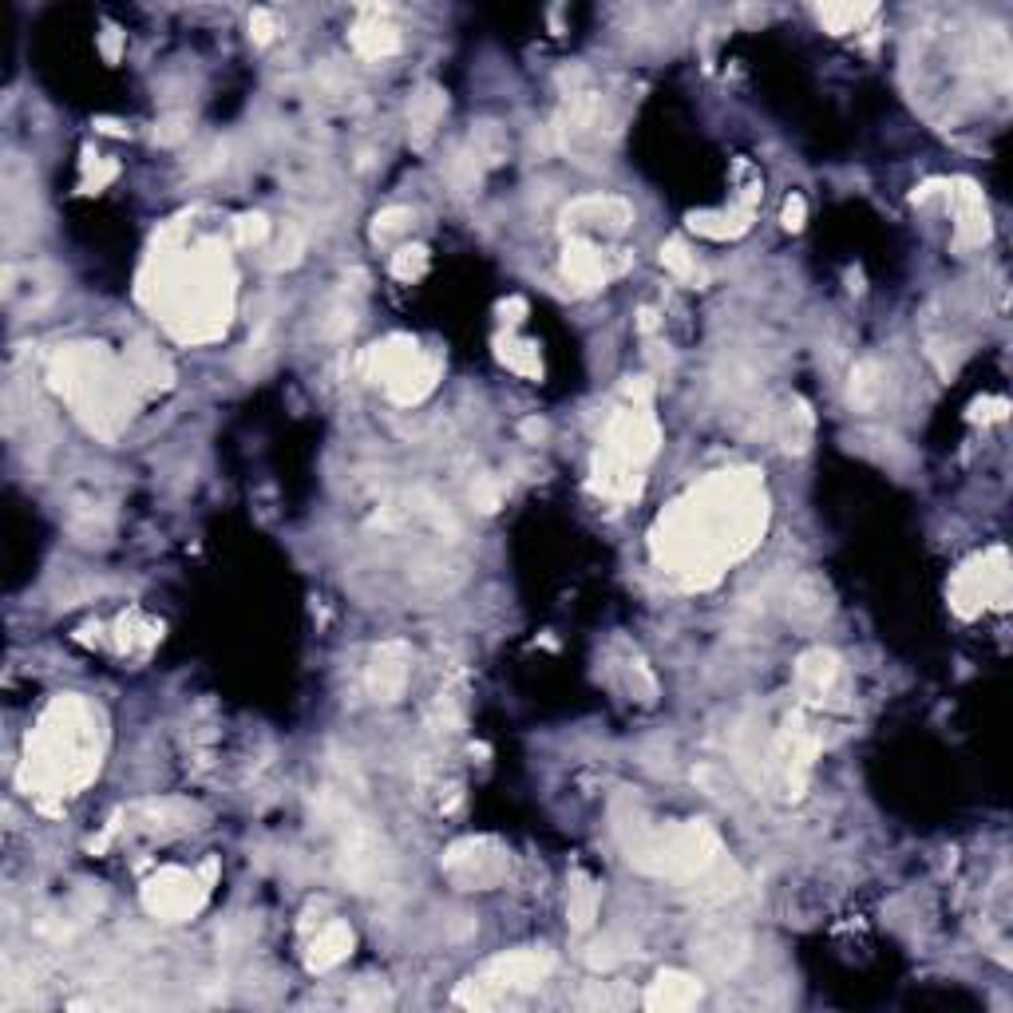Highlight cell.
<instances>
[{
    "mask_svg": "<svg viewBox=\"0 0 1013 1013\" xmlns=\"http://www.w3.org/2000/svg\"><path fill=\"white\" fill-rule=\"evenodd\" d=\"M214 872H219V863L210 859L207 867H202L199 875L190 872H159L147 887H143V907H147V915H155V919L162 922H182L190 919L194 910L207 903V890L210 883H214Z\"/></svg>",
    "mask_w": 1013,
    "mask_h": 1013,
    "instance_id": "10",
    "label": "cell"
},
{
    "mask_svg": "<svg viewBox=\"0 0 1013 1013\" xmlns=\"http://www.w3.org/2000/svg\"><path fill=\"white\" fill-rule=\"evenodd\" d=\"M52 389L72 404L87 432L99 440H115L119 428L131 420V389L127 372L99 345H67L48 365Z\"/></svg>",
    "mask_w": 1013,
    "mask_h": 1013,
    "instance_id": "4",
    "label": "cell"
},
{
    "mask_svg": "<svg viewBox=\"0 0 1013 1013\" xmlns=\"http://www.w3.org/2000/svg\"><path fill=\"white\" fill-rule=\"evenodd\" d=\"M523 436H527V440H542V436H547V424H542V420H523Z\"/></svg>",
    "mask_w": 1013,
    "mask_h": 1013,
    "instance_id": "39",
    "label": "cell"
},
{
    "mask_svg": "<svg viewBox=\"0 0 1013 1013\" xmlns=\"http://www.w3.org/2000/svg\"><path fill=\"white\" fill-rule=\"evenodd\" d=\"M562 274H567L570 285H578V289H598V285H606V277H610L606 254L598 246H590V242H582V238H574V242H567V254H562Z\"/></svg>",
    "mask_w": 1013,
    "mask_h": 1013,
    "instance_id": "19",
    "label": "cell"
},
{
    "mask_svg": "<svg viewBox=\"0 0 1013 1013\" xmlns=\"http://www.w3.org/2000/svg\"><path fill=\"white\" fill-rule=\"evenodd\" d=\"M302 242H305L302 230H289V238H285L282 246H277V257L270 265H274V270H282V265H294L297 257H302Z\"/></svg>",
    "mask_w": 1013,
    "mask_h": 1013,
    "instance_id": "34",
    "label": "cell"
},
{
    "mask_svg": "<svg viewBox=\"0 0 1013 1013\" xmlns=\"http://www.w3.org/2000/svg\"><path fill=\"white\" fill-rule=\"evenodd\" d=\"M250 32H254V40H257V44H265V40L274 36V17H270V12H262V9H257L254 17H250Z\"/></svg>",
    "mask_w": 1013,
    "mask_h": 1013,
    "instance_id": "36",
    "label": "cell"
},
{
    "mask_svg": "<svg viewBox=\"0 0 1013 1013\" xmlns=\"http://www.w3.org/2000/svg\"><path fill=\"white\" fill-rule=\"evenodd\" d=\"M104 52H107V56H112V60L119 56V32H115V29L104 36Z\"/></svg>",
    "mask_w": 1013,
    "mask_h": 1013,
    "instance_id": "41",
    "label": "cell"
},
{
    "mask_svg": "<svg viewBox=\"0 0 1013 1013\" xmlns=\"http://www.w3.org/2000/svg\"><path fill=\"white\" fill-rule=\"evenodd\" d=\"M444 875L464 890H487L507 879V852L495 840H460L447 847Z\"/></svg>",
    "mask_w": 1013,
    "mask_h": 1013,
    "instance_id": "11",
    "label": "cell"
},
{
    "mask_svg": "<svg viewBox=\"0 0 1013 1013\" xmlns=\"http://www.w3.org/2000/svg\"><path fill=\"white\" fill-rule=\"evenodd\" d=\"M265 234H270V222H265V214H242V219L234 222L238 246H262Z\"/></svg>",
    "mask_w": 1013,
    "mask_h": 1013,
    "instance_id": "32",
    "label": "cell"
},
{
    "mask_svg": "<svg viewBox=\"0 0 1013 1013\" xmlns=\"http://www.w3.org/2000/svg\"><path fill=\"white\" fill-rule=\"evenodd\" d=\"M662 265L669 270L673 277H682V282H701L697 257L689 254V246H685L682 238H669V242L662 246Z\"/></svg>",
    "mask_w": 1013,
    "mask_h": 1013,
    "instance_id": "28",
    "label": "cell"
},
{
    "mask_svg": "<svg viewBox=\"0 0 1013 1013\" xmlns=\"http://www.w3.org/2000/svg\"><path fill=\"white\" fill-rule=\"evenodd\" d=\"M352 48L365 60H384L400 48V32L384 20V9H365L360 24L352 29Z\"/></svg>",
    "mask_w": 1013,
    "mask_h": 1013,
    "instance_id": "18",
    "label": "cell"
},
{
    "mask_svg": "<svg viewBox=\"0 0 1013 1013\" xmlns=\"http://www.w3.org/2000/svg\"><path fill=\"white\" fill-rule=\"evenodd\" d=\"M784 226L788 230H804V219H808V202H804V194H788V202H784Z\"/></svg>",
    "mask_w": 1013,
    "mask_h": 1013,
    "instance_id": "35",
    "label": "cell"
},
{
    "mask_svg": "<svg viewBox=\"0 0 1013 1013\" xmlns=\"http://www.w3.org/2000/svg\"><path fill=\"white\" fill-rule=\"evenodd\" d=\"M622 843L637 872L662 875V879H677V883H701L725 859L720 835L709 824H701V820L673 827L634 824V835L622 832Z\"/></svg>",
    "mask_w": 1013,
    "mask_h": 1013,
    "instance_id": "5",
    "label": "cell"
},
{
    "mask_svg": "<svg viewBox=\"0 0 1013 1013\" xmlns=\"http://www.w3.org/2000/svg\"><path fill=\"white\" fill-rule=\"evenodd\" d=\"M567 226H594L606 230V234H622L630 222H634V207L614 194H590V199H578L567 207Z\"/></svg>",
    "mask_w": 1013,
    "mask_h": 1013,
    "instance_id": "14",
    "label": "cell"
},
{
    "mask_svg": "<svg viewBox=\"0 0 1013 1013\" xmlns=\"http://www.w3.org/2000/svg\"><path fill=\"white\" fill-rule=\"evenodd\" d=\"M570 922H574V930H587L594 927L598 919V887L587 879V875H574L570 879Z\"/></svg>",
    "mask_w": 1013,
    "mask_h": 1013,
    "instance_id": "25",
    "label": "cell"
},
{
    "mask_svg": "<svg viewBox=\"0 0 1013 1013\" xmlns=\"http://www.w3.org/2000/svg\"><path fill=\"white\" fill-rule=\"evenodd\" d=\"M349 950H352V930L345 927V922H329L321 935L313 938L309 958H305V962H309L313 974H325V970L341 967L345 958H349Z\"/></svg>",
    "mask_w": 1013,
    "mask_h": 1013,
    "instance_id": "20",
    "label": "cell"
},
{
    "mask_svg": "<svg viewBox=\"0 0 1013 1013\" xmlns=\"http://www.w3.org/2000/svg\"><path fill=\"white\" fill-rule=\"evenodd\" d=\"M139 297L162 317V325L179 341H214L230 325L234 302V274L222 242L167 254L155 246L151 262L143 270Z\"/></svg>",
    "mask_w": 1013,
    "mask_h": 1013,
    "instance_id": "2",
    "label": "cell"
},
{
    "mask_svg": "<svg viewBox=\"0 0 1013 1013\" xmlns=\"http://www.w3.org/2000/svg\"><path fill=\"white\" fill-rule=\"evenodd\" d=\"M657 440H662V432H657L654 416L645 412V404L622 408L606 424V440H602V452L594 460V492L618 503L634 499L642 492L645 464L657 455Z\"/></svg>",
    "mask_w": 1013,
    "mask_h": 1013,
    "instance_id": "6",
    "label": "cell"
},
{
    "mask_svg": "<svg viewBox=\"0 0 1013 1013\" xmlns=\"http://www.w3.org/2000/svg\"><path fill=\"white\" fill-rule=\"evenodd\" d=\"M625 397L634 400V404H650V397H654V384H650L645 377H637V380H630V384H625Z\"/></svg>",
    "mask_w": 1013,
    "mask_h": 1013,
    "instance_id": "37",
    "label": "cell"
},
{
    "mask_svg": "<svg viewBox=\"0 0 1013 1013\" xmlns=\"http://www.w3.org/2000/svg\"><path fill=\"white\" fill-rule=\"evenodd\" d=\"M689 226L697 230V234L725 242V238H737L749 230V214H693Z\"/></svg>",
    "mask_w": 1013,
    "mask_h": 1013,
    "instance_id": "26",
    "label": "cell"
},
{
    "mask_svg": "<svg viewBox=\"0 0 1013 1013\" xmlns=\"http://www.w3.org/2000/svg\"><path fill=\"white\" fill-rule=\"evenodd\" d=\"M95 772H99V720L87 709L84 697L64 693L48 705L36 732L29 737L20 784L36 792L40 800L48 795L64 800L80 792Z\"/></svg>",
    "mask_w": 1013,
    "mask_h": 1013,
    "instance_id": "3",
    "label": "cell"
},
{
    "mask_svg": "<svg viewBox=\"0 0 1013 1013\" xmlns=\"http://www.w3.org/2000/svg\"><path fill=\"white\" fill-rule=\"evenodd\" d=\"M872 12H875V4H820L815 17L824 20L832 32H852V29H859Z\"/></svg>",
    "mask_w": 1013,
    "mask_h": 1013,
    "instance_id": "27",
    "label": "cell"
},
{
    "mask_svg": "<svg viewBox=\"0 0 1013 1013\" xmlns=\"http://www.w3.org/2000/svg\"><path fill=\"white\" fill-rule=\"evenodd\" d=\"M693 954H697V962H701L705 974H732V970H740V962L749 958V938L745 935H729V930H717V935L701 938L697 947H693Z\"/></svg>",
    "mask_w": 1013,
    "mask_h": 1013,
    "instance_id": "16",
    "label": "cell"
},
{
    "mask_svg": "<svg viewBox=\"0 0 1013 1013\" xmlns=\"http://www.w3.org/2000/svg\"><path fill=\"white\" fill-rule=\"evenodd\" d=\"M408 673H412V650L404 642H384L372 654L365 685H369V693L377 701H397L408 685Z\"/></svg>",
    "mask_w": 1013,
    "mask_h": 1013,
    "instance_id": "12",
    "label": "cell"
},
{
    "mask_svg": "<svg viewBox=\"0 0 1013 1013\" xmlns=\"http://www.w3.org/2000/svg\"><path fill=\"white\" fill-rule=\"evenodd\" d=\"M835 682H840V657L832 650H808L795 662V689L804 693L808 701H824Z\"/></svg>",
    "mask_w": 1013,
    "mask_h": 1013,
    "instance_id": "17",
    "label": "cell"
},
{
    "mask_svg": "<svg viewBox=\"0 0 1013 1013\" xmlns=\"http://www.w3.org/2000/svg\"><path fill=\"white\" fill-rule=\"evenodd\" d=\"M182 124H187L182 115H179V119H167V124H159V131H155V139H159V143H179L182 135H187V127H182Z\"/></svg>",
    "mask_w": 1013,
    "mask_h": 1013,
    "instance_id": "38",
    "label": "cell"
},
{
    "mask_svg": "<svg viewBox=\"0 0 1013 1013\" xmlns=\"http://www.w3.org/2000/svg\"><path fill=\"white\" fill-rule=\"evenodd\" d=\"M642 1002H645V1010H654V1013H682V1010H689V1005L701 1002V982L693 974H682V970H662V974L650 982Z\"/></svg>",
    "mask_w": 1013,
    "mask_h": 1013,
    "instance_id": "15",
    "label": "cell"
},
{
    "mask_svg": "<svg viewBox=\"0 0 1013 1013\" xmlns=\"http://www.w3.org/2000/svg\"><path fill=\"white\" fill-rule=\"evenodd\" d=\"M768 523L757 472H717L677 499L654 527V555L689 587H709L729 562L745 559Z\"/></svg>",
    "mask_w": 1013,
    "mask_h": 1013,
    "instance_id": "1",
    "label": "cell"
},
{
    "mask_svg": "<svg viewBox=\"0 0 1013 1013\" xmlns=\"http://www.w3.org/2000/svg\"><path fill=\"white\" fill-rule=\"evenodd\" d=\"M408 226H412V210H408V207L380 210L377 222H372V238H377V242H389V238L404 234Z\"/></svg>",
    "mask_w": 1013,
    "mask_h": 1013,
    "instance_id": "30",
    "label": "cell"
},
{
    "mask_svg": "<svg viewBox=\"0 0 1013 1013\" xmlns=\"http://www.w3.org/2000/svg\"><path fill=\"white\" fill-rule=\"evenodd\" d=\"M440 119H444V95H440L436 87H420V92L412 95V104H408L412 143H416V147H424V143L432 139V131H436Z\"/></svg>",
    "mask_w": 1013,
    "mask_h": 1013,
    "instance_id": "21",
    "label": "cell"
},
{
    "mask_svg": "<svg viewBox=\"0 0 1013 1013\" xmlns=\"http://www.w3.org/2000/svg\"><path fill=\"white\" fill-rule=\"evenodd\" d=\"M1005 602H1010V555L1002 547L970 559L950 582V606L962 618H974L985 606L1002 610Z\"/></svg>",
    "mask_w": 1013,
    "mask_h": 1013,
    "instance_id": "9",
    "label": "cell"
},
{
    "mask_svg": "<svg viewBox=\"0 0 1013 1013\" xmlns=\"http://www.w3.org/2000/svg\"><path fill=\"white\" fill-rule=\"evenodd\" d=\"M365 377L384 384L397 404H420L428 392L436 389V377H440V360L428 357L416 341L408 337H389L384 345H372L360 360Z\"/></svg>",
    "mask_w": 1013,
    "mask_h": 1013,
    "instance_id": "7",
    "label": "cell"
},
{
    "mask_svg": "<svg viewBox=\"0 0 1013 1013\" xmlns=\"http://www.w3.org/2000/svg\"><path fill=\"white\" fill-rule=\"evenodd\" d=\"M127 372H131L135 380H143V384H151V389H171V365L159 357V349H151L147 341H135L131 349H127Z\"/></svg>",
    "mask_w": 1013,
    "mask_h": 1013,
    "instance_id": "22",
    "label": "cell"
},
{
    "mask_svg": "<svg viewBox=\"0 0 1013 1013\" xmlns=\"http://www.w3.org/2000/svg\"><path fill=\"white\" fill-rule=\"evenodd\" d=\"M550 954L542 950H511V954L492 958L475 978H467L460 990H455V1002L472 1005V1010H487V1005H499L507 994H527V990H539L550 974Z\"/></svg>",
    "mask_w": 1013,
    "mask_h": 1013,
    "instance_id": "8",
    "label": "cell"
},
{
    "mask_svg": "<svg viewBox=\"0 0 1013 1013\" xmlns=\"http://www.w3.org/2000/svg\"><path fill=\"white\" fill-rule=\"evenodd\" d=\"M428 270V250L424 246H404L397 257H392V274L400 277V282H412V277H420Z\"/></svg>",
    "mask_w": 1013,
    "mask_h": 1013,
    "instance_id": "31",
    "label": "cell"
},
{
    "mask_svg": "<svg viewBox=\"0 0 1013 1013\" xmlns=\"http://www.w3.org/2000/svg\"><path fill=\"white\" fill-rule=\"evenodd\" d=\"M883 392H887V372H883L879 360H863V365H855L847 400H852L855 408H875Z\"/></svg>",
    "mask_w": 1013,
    "mask_h": 1013,
    "instance_id": "24",
    "label": "cell"
},
{
    "mask_svg": "<svg viewBox=\"0 0 1013 1013\" xmlns=\"http://www.w3.org/2000/svg\"><path fill=\"white\" fill-rule=\"evenodd\" d=\"M788 610H792L795 618H808V622L824 618L827 610H832V590H827L824 578H815V574L800 578L792 587V594H788Z\"/></svg>",
    "mask_w": 1013,
    "mask_h": 1013,
    "instance_id": "23",
    "label": "cell"
},
{
    "mask_svg": "<svg viewBox=\"0 0 1013 1013\" xmlns=\"http://www.w3.org/2000/svg\"><path fill=\"white\" fill-rule=\"evenodd\" d=\"M950 199H954V246L958 250H974L982 246L985 238H990V214H985V202H982V190L974 187V182H954V190H950Z\"/></svg>",
    "mask_w": 1013,
    "mask_h": 1013,
    "instance_id": "13",
    "label": "cell"
},
{
    "mask_svg": "<svg viewBox=\"0 0 1013 1013\" xmlns=\"http://www.w3.org/2000/svg\"><path fill=\"white\" fill-rule=\"evenodd\" d=\"M472 503L479 507V511H495L503 503V484L495 479V475H479L472 487Z\"/></svg>",
    "mask_w": 1013,
    "mask_h": 1013,
    "instance_id": "33",
    "label": "cell"
},
{
    "mask_svg": "<svg viewBox=\"0 0 1013 1013\" xmlns=\"http://www.w3.org/2000/svg\"><path fill=\"white\" fill-rule=\"evenodd\" d=\"M499 360L507 365V369L523 372V377H539L542 372V360H539V349L535 345H515V341H499Z\"/></svg>",
    "mask_w": 1013,
    "mask_h": 1013,
    "instance_id": "29",
    "label": "cell"
},
{
    "mask_svg": "<svg viewBox=\"0 0 1013 1013\" xmlns=\"http://www.w3.org/2000/svg\"><path fill=\"white\" fill-rule=\"evenodd\" d=\"M352 1002H357V1005H380V1002H384V990H360Z\"/></svg>",
    "mask_w": 1013,
    "mask_h": 1013,
    "instance_id": "40",
    "label": "cell"
}]
</instances>
